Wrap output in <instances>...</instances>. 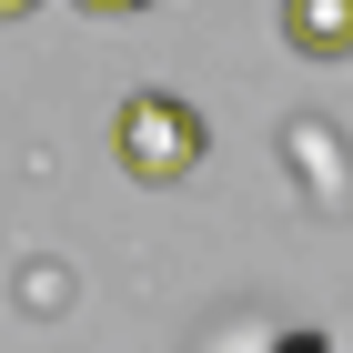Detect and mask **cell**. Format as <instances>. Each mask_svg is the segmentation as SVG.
<instances>
[{
  "label": "cell",
  "instance_id": "obj_1",
  "mask_svg": "<svg viewBox=\"0 0 353 353\" xmlns=\"http://www.w3.org/2000/svg\"><path fill=\"white\" fill-rule=\"evenodd\" d=\"M111 152H121L132 182H192L202 152H212V132H202V111L182 91H132V101L111 111Z\"/></svg>",
  "mask_w": 353,
  "mask_h": 353
},
{
  "label": "cell",
  "instance_id": "obj_2",
  "mask_svg": "<svg viewBox=\"0 0 353 353\" xmlns=\"http://www.w3.org/2000/svg\"><path fill=\"white\" fill-rule=\"evenodd\" d=\"M283 41L303 61H353V0H283Z\"/></svg>",
  "mask_w": 353,
  "mask_h": 353
},
{
  "label": "cell",
  "instance_id": "obj_3",
  "mask_svg": "<svg viewBox=\"0 0 353 353\" xmlns=\"http://www.w3.org/2000/svg\"><path fill=\"white\" fill-rule=\"evenodd\" d=\"M30 10H41V0H0V21H30Z\"/></svg>",
  "mask_w": 353,
  "mask_h": 353
},
{
  "label": "cell",
  "instance_id": "obj_4",
  "mask_svg": "<svg viewBox=\"0 0 353 353\" xmlns=\"http://www.w3.org/2000/svg\"><path fill=\"white\" fill-rule=\"evenodd\" d=\"M81 10H152V0H81Z\"/></svg>",
  "mask_w": 353,
  "mask_h": 353
}]
</instances>
